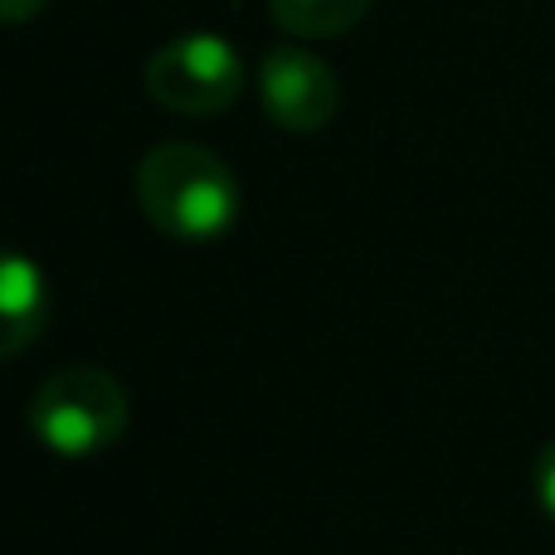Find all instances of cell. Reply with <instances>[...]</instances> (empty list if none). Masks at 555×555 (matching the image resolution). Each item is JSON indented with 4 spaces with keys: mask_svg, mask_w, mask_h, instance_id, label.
<instances>
[{
    "mask_svg": "<svg viewBox=\"0 0 555 555\" xmlns=\"http://www.w3.org/2000/svg\"><path fill=\"white\" fill-rule=\"evenodd\" d=\"M49 317V293H44V273L25 259V254H5L0 269V351L20 356L39 341Z\"/></svg>",
    "mask_w": 555,
    "mask_h": 555,
    "instance_id": "cell-5",
    "label": "cell"
},
{
    "mask_svg": "<svg viewBox=\"0 0 555 555\" xmlns=\"http://www.w3.org/2000/svg\"><path fill=\"white\" fill-rule=\"evenodd\" d=\"M44 10V0H0V15L10 20V25H25L29 15H39Z\"/></svg>",
    "mask_w": 555,
    "mask_h": 555,
    "instance_id": "cell-8",
    "label": "cell"
},
{
    "mask_svg": "<svg viewBox=\"0 0 555 555\" xmlns=\"http://www.w3.org/2000/svg\"><path fill=\"white\" fill-rule=\"evenodd\" d=\"M244 64L220 35H181L146 59V93L181 117H215L240 98Z\"/></svg>",
    "mask_w": 555,
    "mask_h": 555,
    "instance_id": "cell-3",
    "label": "cell"
},
{
    "mask_svg": "<svg viewBox=\"0 0 555 555\" xmlns=\"http://www.w3.org/2000/svg\"><path fill=\"white\" fill-rule=\"evenodd\" d=\"M531 482H537V502H541V512H546V517L555 521V439L537 453V473H531Z\"/></svg>",
    "mask_w": 555,
    "mask_h": 555,
    "instance_id": "cell-7",
    "label": "cell"
},
{
    "mask_svg": "<svg viewBox=\"0 0 555 555\" xmlns=\"http://www.w3.org/2000/svg\"><path fill=\"white\" fill-rule=\"evenodd\" d=\"M137 205L171 240L210 244L240 220V181L210 146L162 142L137 166Z\"/></svg>",
    "mask_w": 555,
    "mask_h": 555,
    "instance_id": "cell-1",
    "label": "cell"
},
{
    "mask_svg": "<svg viewBox=\"0 0 555 555\" xmlns=\"http://www.w3.org/2000/svg\"><path fill=\"white\" fill-rule=\"evenodd\" d=\"M365 10L371 0H269V15L297 39H336L361 25Z\"/></svg>",
    "mask_w": 555,
    "mask_h": 555,
    "instance_id": "cell-6",
    "label": "cell"
},
{
    "mask_svg": "<svg viewBox=\"0 0 555 555\" xmlns=\"http://www.w3.org/2000/svg\"><path fill=\"white\" fill-rule=\"evenodd\" d=\"M29 434L59 459H93L127 434V390L103 365H64L29 400Z\"/></svg>",
    "mask_w": 555,
    "mask_h": 555,
    "instance_id": "cell-2",
    "label": "cell"
},
{
    "mask_svg": "<svg viewBox=\"0 0 555 555\" xmlns=\"http://www.w3.org/2000/svg\"><path fill=\"white\" fill-rule=\"evenodd\" d=\"M259 98L283 132H322L341 107V83L312 49H273L259 64Z\"/></svg>",
    "mask_w": 555,
    "mask_h": 555,
    "instance_id": "cell-4",
    "label": "cell"
}]
</instances>
